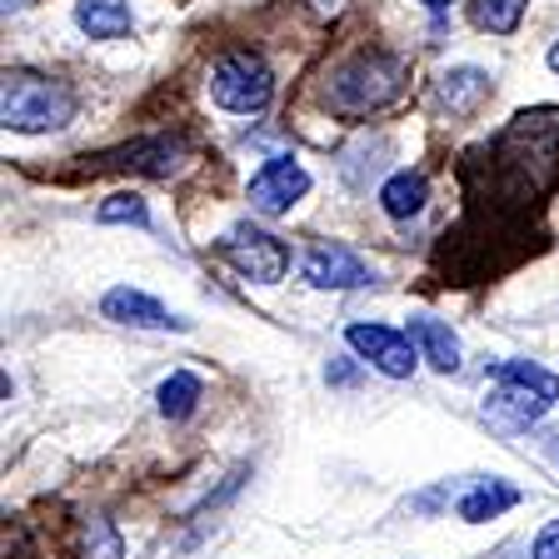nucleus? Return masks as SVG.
Returning a JSON list of instances; mask_svg holds the SVG:
<instances>
[{"label": "nucleus", "mask_w": 559, "mask_h": 559, "mask_svg": "<svg viewBox=\"0 0 559 559\" xmlns=\"http://www.w3.org/2000/svg\"><path fill=\"white\" fill-rule=\"evenodd\" d=\"M549 70H555V75H559V40H555V46H549Z\"/></svg>", "instance_id": "23"}, {"label": "nucleus", "mask_w": 559, "mask_h": 559, "mask_svg": "<svg viewBox=\"0 0 559 559\" xmlns=\"http://www.w3.org/2000/svg\"><path fill=\"white\" fill-rule=\"evenodd\" d=\"M75 25L91 40H120V35H130L135 15H130L126 0H75Z\"/></svg>", "instance_id": "12"}, {"label": "nucleus", "mask_w": 559, "mask_h": 559, "mask_svg": "<svg viewBox=\"0 0 559 559\" xmlns=\"http://www.w3.org/2000/svg\"><path fill=\"white\" fill-rule=\"evenodd\" d=\"M0 120L15 135H46L66 130L75 120V95L70 85L35 75V70H5V91H0Z\"/></svg>", "instance_id": "2"}, {"label": "nucleus", "mask_w": 559, "mask_h": 559, "mask_svg": "<svg viewBox=\"0 0 559 559\" xmlns=\"http://www.w3.org/2000/svg\"><path fill=\"white\" fill-rule=\"evenodd\" d=\"M31 0H5V15H15V11H25Z\"/></svg>", "instance_id": "22"}, {"label": "nucleus", "mask_w": 559, "mask_h": 559, "mask_svg": "<svg viewBox=\"0 0 559 559\" xmlns=\"http://www.w3.org/2000/svg\"><path fill=\"white\" fill-rule=\"evenodd\" d=\"M155 400H160V415L165 419H190V415H195V405L205 400V384H200V374L175 370L170 380L155 390Z\"/></svg>", "instance_id": "16"}, {"label": "nucleus", "mask_w": 559, "mask_h": 559, "mask_svg": "<svg viewBox=\"0 0 559 559\" xmlns=\"http://www.w3.org/2000/svg\"><path fill=\"white\" fill-rule=\"evenodd\" d=\"M425 200H430V180L419 170H395L380 186V205L390 221H415L419 210H425Z\"/></svg>", "instance_id": "13"}, {"label": "nucleus", "mask_w": 559, "mask_h": 559, "mask_svg": "<svg viewBox=\"0 0 559 559\" xmlns=\"http://www.w3.org/2000/svg\"><path fill=\"white\" fill-rule=\"evenodd\" d=\"M409 340H415L419 360H430L440 374H454L460 370V340H454V330L444 325V320H430V314H415L409 320Z\"/></svg>", "instance_id": "10"}, {"label": "nucleus", "mask_w": 559, "mask_h": 559, "mask_svg": "<svg viewBox=\"0 0 559 559\" xmlns=\"http://www.w3.org/2000/svg\"><path fill=\"white\" fill-rule=\"evenodd\" d=\"M530 559H559V520H549L530 545Z\"/></svg>", "instance_id": "19"}, {"label": "nucleus", "mask_w": 559, "mask_h": 559, "mask_svg": "<svg viewBox=\"0 0 559 559\" xmlns=\"http://www.w3.org/2000/svg\"><path fill=\"white\" fill-rule=\"evenodd\" d=\"M345 345L360 355L365 365H374L380 374H390V380H409L419 365V349L415 340H409V330H390V325H365V320H355V325H345Z\"/></svg>", "instance_id": "7"}, {"label": "nucleus", "mask_w": 559, "mask_h": 559, "mask_svg": "<svg viewBox=\"0 0 559 559\" xmlns=\"http://www.w3.org/2000/svg\"><path fill=\"white\" fill-rule=\"evenodd\" d=\"M210 95L230 116H260L275 100V75H270V66L255 50H225L210 66Z\"/></svg>", "instance_id": "4"}, {"label": "nucleus", "mask_w": 559, "mask_h": 559, "mask_svg": "<svg viewBox=\"0 0 559 559\" xmlns=\"http://www.w3.org/2000/svg\"><path fill=\"white\" fill-rule=\"evenodd\" d=\"M419 5H425V11H430V15H444V11H450V5H454V0H419Z\"/></svg>", "instance_id": "21"}, {"label": "nucleus", "mask_w": 559, "mask_h": 559, "mask_svg": "<svg viewBox=\"0 0 559 559\" xmlns=\"http://www.w3.org/2000/svg\"><path fill=\"white\" fill-rule=\"evenodd\" d=\"M100 314L116 320V325H130V330H190V320L170 314L155 295L135 290V285H116V290L100 300Z\"/></svg>", "instance_id": "9"}, {"label": "nucleus", "mask_w": 559, "mask_h": 559, "mask_svg": "<svg viewBox=\"0 0 559 559\" xmlns=\"http://www.w3.org/2000/svg\"><path fill=\"white\" fill-rule=\"evenodd\" d=\"M530 0H469V21L489 35H514Z\"/></svg>", "instance_id": "17"}, {"label": "nucleus", "mask_w": 559, "mask_h": 559, "mask_svg": "<svg viewBox=\"0 0 559 559\" xmlns=\"http://www.w3.org/2000/svg\"><path fill=\"white\" fill-rule=\"evenodd\" d=\"M400 91H405V60L390 56V50H360L330 75L325 100L335 116L360 120L384 110L390 100H400Z\"/></svg>", "instance_id": "1"}, {"label": "nucleus", "mask_w": 559, "mask_h": 559, "mask_svg": "<svg viewBox=\"0 0 559 559\" xmlns=\"http://www.w3.org/2000/svg\"><path fill=\"white\" fill-rule=\"evenodd\" d=\"M485 95H489V75L475 70V66L444 70L440 85H435V100H440V110H450V116H469Z\"/></svg>", "instance_id": "11"}, {"label": "nucleus", "mask_w": 559, "mask_h": 559, "mask_svg": "<svg viewBox=\"0 0 559 559\" xmlns=\"http://www.w3.org/2000/svg\"><path fill=\"white\" fill-rule=\"evenodd\" d=\"M95 221H100V225H151V205H145L135 190H120V195L100 200Z\"/></svg>", "instance_id": "18"}, {"label": "nucleus", "mask_w": 559, "mask_h": 559, "mask_svg": "<svg viewBox=\"0 0 559 559\" xmlns=\"http://www.w3.org/2000/svg\"><path fill=\"white\" fill-rule=\"evenodd\" d=\"M514 504H520V489L504 485V479H489V485H475L465 500H460V520L485 524V520H495V514L514 510Z\"/></svg>", "instance_id": "14"}, {"label": "nucleus", "mask_w": 559, "mask_h": 559, "mask_svg": "<svg viewBox=\"0 0 559 559\" xmlns=\"http://www.w3.org/2000/svg\"><path fill=\"white\" fill-rule=\"evenodd\" d=\"M305 195H310V170L295 155H275L250 175V210H260V215H285Z\"/></svg>", "instance_id": "8"}, {"label": "nucleus", "mask_w": 559, "mask_h": 559, "mask_svg": "<svg viewBox=\"0 0 559 559\" xmlns=\"http://www.w3.org/2000/svg\"><path fill=\"white\" fill-rule=\"evenodd\" d=\"M325 374H330L335 384H349V380H355V370H349V365H335V370H325Z\"/></svg>", "instance_id": "20"}, {"label": "nucleus", "mask_w": 559, "mask_h": 559, "mask_svg": "<svg viewBox=\"0 0 559 559\" xmlns=\"http://www.w3.org/2000/svg\"><path fill=\"white\" fill-rule=\"evenodd\" d=\"M116 165H135V170H145V175H170L175 165H180V140H170V135L135 140V145L120 151Z\"/></svg>", "instance_id": "15"}, {"label": "nucleus", "mask_w": 559, "mask_h": 559, "mask_svg": "<svg viewBox=\"0 0 559 559\" xmlns=\"http://www.w3.org/2000/svg\"><path fill=\"white\" fill-rule=\"evenodd\" d=\"M221 255L230 260L245 280H255V285H275V280H285V270H290V250H285V240L270 235V230H260V225H250V221H240L230 235H225Z\"/></svg>", "instance_id": "5"}, {"label": "nucleus", "mask_w": 559, "mask_h": 559, "mask_svg": "<svg viewBox=\"0 0 559 559\" xmlns=\"http://www.w3.org/2000/svg\"><path fill=\"white\" fill-rule=\"evenodd\" d=\"M489 400L485 409L504 425H535L555 409L559 374L535 360H489Z\"/></svg>", "instance_id": "3"}, {"label": "nucleus", "mask_w": 559, "mask_h": 559, "mask_svg": "<svg viewBox=\"0 0 559 559\" xmlns=\"http://www.w3.org/2000/svg\"><path fill=\"white\" fill-rule=\"evenodd\" d=\"M300 280L314 285V290H365V285H374L380 275H374V265L360 250H349V245H340V240H320L305 250Z\"/></svg>", "instance_id": "6"}]
</instances>
